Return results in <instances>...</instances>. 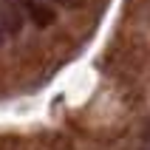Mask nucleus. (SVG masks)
<instances>
[{
	"instance_id": "nucleus-3",
	"label": "nucleus",
	"mask_w": 150,
	"mask_h": 150,
	"mask_svg": "<svg viewBox=\"0 0 150 150\" xmlns=\"http://www.w3.org/2000/svg\"><path fill=\"white\" fill-rule=\"evenodd\" d=\"M65 8H76V6H82V0H59Z\"/></svg>"
},
{
	"instance_id": "nucleus-2",
	"label": "nucleus",
	"mask_w": 150,
	"mask_h": 150,
	"mask_svg": "<svg viewBox=\"0 0 150 150\" xmlns=\"http://www.w3.org/2000/svg\"><path fill=\"white\" fill-rule=\"evenodd\" d=\"M23 11H25L28 17H31V20H34L37 25H42V28L54 23V11H51V8L45 6V3H40V0H28V6H25Z\"/></svg>"
},
{
	"instance_id": "nucleus-1",
	"label": "nucleus",
	"mask_w": 150,
	"mask_h": 150,
	"mask_svg": "<svg viewBox=\"0 0 150 150\" xmlns=\"http://www.w3.org/2000/svg\"><path fill=\"white\" fill-rule=\"evenodd\" d=\"M23 28V8H17L11 0H3V6H0V34H17Z\"/></svg>"
}]
</instances>
